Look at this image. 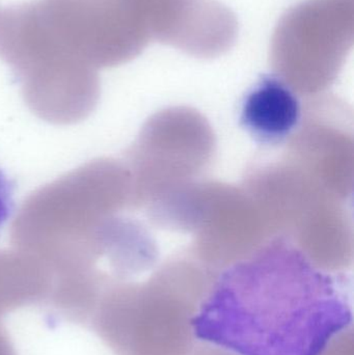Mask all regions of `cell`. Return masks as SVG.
I'll list each match as a JSON object with an SVG mask.
<instances>
[{"instance_id":"10","label":"cell","mask_w":354,"mask_h":355,"mask_svg":"<svg viewBox=\"0 0 354 355\" xmlns=\"http://www.w3.org/2000/svg\"><path fill=\"white\" fill-rule=\"evenodd\" d=\"M0 355H18L8 329L0 319Z\"/></svg>"},{"instance_id":"6","label":"cell","mask_w":354,"mask_h":355,"mask_svg":"<svg viewBox=\"0 0 354 355\" xmlns=\"http://www.w3.org/2000/svg\"><path fill=\"white\" fill-rule=\"evenodd\" d=\"M49 291L47 273L18 250H0V319L25 306L43 304Z\"/></svg>"},{"instance_id":"1","label":"cell","mask_w":354,"mask_h":355,"mask_svg":"<svg viewBox=\"0 0 354 355\" xmlns=\"http://www.w3.org/2000/svg\"><path fill=\"white\" fill-rule=\"evenodd\" d=\"M126 178L118 162L94 160L33 192L17 213L12 245L47 273L52 322L89 327L106 290L147 268L121 215Z\"/></svg>"},{"instance_id":"7","label":"cell","mask_w":354,"mask_h":355,"mask_svg":"<svg viewBox=\"0 0 354 355\" xmlns=\"http://www.w3.org/2000/svg\"><path fill=\"white\" fill-rule=\"evenodd\" d=\"M353 324L337 334L318 355H354Z\"/></svg>"},{"instance_id":"5","label":"cell","mask_w":354,"mask_h":355,"mask_svg":"<svg viewBox=\"0 0 354 355\" xmlns=\"http://www.w3.org/2000/svg\"><path fill=\"white\" fill-rule=\"evenodd\" d=\"M301 103L284 80L266 77L247 94L241 107L242 126L257 141L278 144L301 120Z\"/></svg>"},{"instance_id":"4","label":"cell","mask_w":354,"mask_h":355,"mask_svg":"<svg viewBox=\"0 0 354 355\" xmlns=\"http://www.w3.org/2000/svg\"><path fill=\"white\" fill-rule=\"evenodd\" d=\"M354 0H307L281 19L272 60L288 78H330L353 45Z\"/></svg>"},{"instance_id":"8","label":"cell","mask_w":354,"mask_h":355,"mask_svg":"<svg viewBox=\"0 0 354 355\" xmlns=\"http://www.w3.org/2000/svg\"><path fill=\"white\" fill-rule=\"evenodd\" d=\"M14 185L3 171L0 170V227L8 220L14 206Z\"/></svg>"},{"instance_id":"2","label":"cell","mask_w":354,"mask_h":355,"mask_svg":"<svg viewBox=\"0 0 354 355\" xmlns=\"http://www.w3.org/2000/svg\"><path fill=\"white\" fill-rule=\"evenodd\" d=\"M353 323L332 277L301 254L269 250L214 282L193 320L195 338L237 355H318Z\"/></svg>"},{"instance_id":"3","label":"cell","mask_w":354,"mask_h":355,"mask_svg":"<svg viewBox=\"0 0 354 355\" xmlns=\"http://www.w3.org/2000/svg\"><path fill=\"white\" fill-rule=\"evenodd\" d=\"M214 281L200 269L172 265L145 284H114L89 329L114 355H186L197 343L193 320Z\"/></svg>"},{"instance_id":"9","label":"cell","mask_w":354,"mask_h":355,"mask_svg":"<svg viewBox=\"0 0 354 355\" xmlns=\"http://www.w3.org/2000/svg\"><path fill=\"white\" fill-rule=\"evenodd\" d=\"M186 355H237L230 350L224 349L220 346L214 345V344L195 343V346L191 348V352Z\"/></svg>"}]
</instances>
